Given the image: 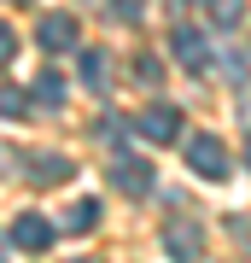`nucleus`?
Instances as JSON below:
<instances>
[{"mask_svg":"<svg viewBox=\"0 0 251 263\" xmlns=\"http://www.w3.org/2000/svg\"><path fill=\"white\" fill-rule=\"evenodd\" d=\"M187 164H193V176L222 181L228 176V146L216 141V135H193V141H187Z\"/></svg>","mask_w":251,"mask_h":263,"instance_id":"nucleus-1","label":"nucleus"},{"mask_svg":"<svg viewBox=\"0 0 251 263\" xmlns=\"http://www.w3.org/2000/svg\"><path fill=\"white\" fill-rule=\"evenodd\" d=\"M134 129L146 135V141L169 146V141H181V111H176V105H146V111L134 117Z\"/></svg>","mask_w":251,"mask_h":263,"instance_id":"nucleus-2","label":"nucleus"},{"mask_svg":"<svg viewBox=\"0 0 251 263\" xmlns=\"http://www.w3.org/2000/svg\"><path fill=\"white\" fill-rule=\"evenodd\" d=\"M164 246H169V257H176V263H193L199 252H205V228L187 222V216H176V222L164 228Z\"/></svg>","mask_w":251,"mask_h":263,"instance_id":"nucleus-3","label":"nucleus"},{"mask_svg":"<svg viewBox=\"0 0 251 263\" xmlns=\"http://www.w3.org/2000/svg\"><path fill=\"white\" fill-rule=\"evenodd\" d=\"M169 53H176V59H181L187 70H205V65H210V41L199 35L193 24H181V29H169Z\"/></svg>","mask_w":251,"mask_h":263,"instance_id":"nucleus-4","label":"nucleus"},{"mask_svg":"<svg viewBox=\"0 0 251 263\" xmlns=\"http://www.w3.org/2000/svg\"><path fill=\"white\" fill-rule=\"evenodd\" d=\"M35 41L47 53H70L76 47V18H70V12H47V18L35 24Z\"/></svg>","mask_w":251,"mask_h":263,"instance_id":"nucleus-5","label":"nucleus"},{"mask_svg":"<svg viewBox=\"0 0 251 263\" xmlns=\"http://www.w3.org/2000/svg\"><path fill=\"white\" fill-rule=\"evenodd\" d=\"M111 181H117V187L129 193V199H146V193H152V164H146V158H129V152H123V158L111 164Z\"/></svg>","mask_w":251,"mask_h":263,"instance_id":"nucleus-6","label":"nucleus"},{"mask_svg":"<svg viewBox=\"0 0 251 263\" xmlns=\"http://www.w3.org/2000/svg\"><path fill=\"white\" fill-rule=\"evenodd\" d=\"M12 246H18V252H47V246H53V222L35 216V211H24L18 222H12Z\"/></svg>","mask_w":251,"mask_h":263,"instance_id":"nucleus-7","label":"nucleus"},{"mask_svg":"<svg viewBox=\"0 0 251 263\" xmlns=\"http://www.w3.org/2000/svg\"><path fill=\"white\" fill-rule=\"evenodd\" d=\"M65 176H70V158H59V152H41L35 164H24V181H29V187H59Z\"/></svg>","mask_w":251,"mask_h":263,"instance_id":"nucleus-8","label":"nucleus"},{"mask_svg":"<svg viewBox=\"0 0 251 263\" xmlns=\"http://www.w3.org/2000/svg\"><path fill=\"white\" fill-rule=\"evenodd\" d=\"M29 111H35V94H29V88H0V117L18 123V117H29Z\"/></svg>","mask_w":251,"mask_h":263,"instance_id":"nucleus-9","label":"nucleus"},{"mask_svg":"<svg viewBox=\"0 0 251 263\" xmlns=\"http://www.w3.org/2000/svg\"><path fill=\"white\" fill-rule=\"evenodd\" d=\"M93 222H100V205H93V199H76V205L65 211V228H70V234H88Z\"/></svg>","mask_w":251,"mask_h":263,"instance_id":"nucleus-10","label":"nucleus"},{"mask_svg":"<svg viewBox=\"0 0 251 263\" xmlns=\"http://www.w3.org/2000/svg\"><path fill=\"white\" fill-rule=\"evenodd\" d=\"M105 65H111L105 53H82V82L93 88V94H105V82H111V76H105Z\"/></svg>","mask_w":251,"mask_h":263,"instance_id":"nucleus-11","label":"nucleus"},{"mask_svg":"<svg viewBox=\"0 0 251 263\" xmlns=\"http://www.w3.org/2000/svg\"><path fill=\"white\" fill-rule=\"evenodd\" d=\"M240 18H245V0H210V24L216 29H234Z\"/></svg>","mask_w":251,"mask_h":263,"instance_id":"nucleus-12","label":"nucleus"},{"mask_svg":"<svg viewBox=\"0 0 251 263\" xmlns=\"http://www.w3.org/2000/svg\"><path fill=\"white\" fill-rule=\"evenodd\" d=\"M158 76H164V70H158V59H152V53H140V59H134V82H146V88H152Z\"/></svg>","mask_w":251,"mask_h":263,"instance_id":"nucleus-13","label":"nucleus"},{"mask_svg":"<svg viewBox=\"0 0 251 263\" xmlns=\"http://www.w3.org/2000/svg\"><path fill=\"white\" fill-rule=\"evenodd\" d=\"M35 100L59 105V100H65V82H59V76H41V82H35Z\"/></svg>","mask_w":251,"mask_h":263,"instance_id":"nucleus-14","label":"nucleus"},{"mask_svg":"<svg viewBox=\"0 0 251 263\" xmlns=\"http://www.w3.org/2000/svg\"><path fill=\"white\" fill-rule=\"evenodd\" d=\"M117 12V24H140V0H105Z\"/></svg>","mask_w":251,"mask_h":263,"instance_id":"nucleus-15","label":"nucleus"},{"mask_svg":"<svg viewBox=\"0 0 251 263\" xmlns=\"http://www.w3.org/2000/svg\"><path fill=\"white\" fill-rule=\"evenodd\" d=\"M12 53H18V35H12L6 24H0V65H12Z\"/></svg>","mask_w":251,"mask_h":263,"instance_id":"nucleus-16","label":"nucleus"},{"mask_svg":"<svg viewBox=\"0 0 251 263\" xmlns=\"http://www.w3.org/2000/svg\"><path fill=\"white\" fill-rule=\"evenodd\" d=\"M76 263H100V257H76Z\"/></svg>","mask_w":251,"mask_h":263,"instance_id":"nucleus-17","label":"nucleus"},{"mask_svg":"<svg viewBox=\"0 0 251 263\" xmlns=\"http://www.w3.org/2000/svg\"><path fill=\"white\" fill-rule=\"evenodd\" d=\"M0 263H6V252H0Z\"/></svg>","mask_w":251,"mask_h":263,"instance_id":"nucleus-18","label":"nucleus"},{"mask_svg":"<svg viewBox=\"0 0 251 263\" xmlns=\"http://www.w3.org/2000/svg\"><path fill=\"white\" fill-rule=\"evenodd\" d=\"M245 158H251V146H245Z\"/></svg>","mask_w":251,"mask_h":263,"instance_id":"nucleus-19","label":"nucleus"}]
</instances>
